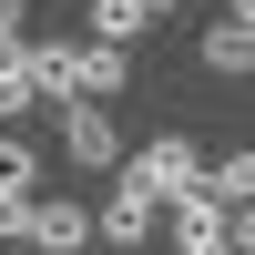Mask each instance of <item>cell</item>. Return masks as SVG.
Wrapping results in <instances>:
<instances>
[{
  "instance_id": "cell-11",
  "label": "cell",
  "mask_w": 255,
  "mask_h": 255,
  "mask_svg": "<svg viewBox=\"0 0 255 255\" xmlns=\"http://www.w3.org/2000/svg\"><path fill=\"white\" fill-rule=\"evenodd\" d=\"M204 184H215V194H225V204L245 215V204H255V143H235L225 163H204Z\"/></svg>"
},
{
  "instance_id": "cell-2",
  "label": "cell",
  "mask_w": 255,
  "mask_h": 255,
  "mask_svg": "<svg viewBox=\"0 0 255 255\" xmlns=\"http://www.w3.org/2000/svg\"><path fill=\"white\" fill-rule=\"evenodd\" d=\"M153 225H163V204H153V194H143V184H133V174H113V194H102V204H92V235H102V245H123V255H133V245H153Z\"/></svg>"
},
{
  "instance_id": "cell-16",
  "label": "cell",
  "mask_w": 255,
  "mask_h": 255,
  "mask_svg": "<svg viewBox=\"0 0 255 255\" xmlns=\"http://www.w3.org/2000/svg\"><path fill=\"white\" fill-rule=\"evenodd\" d=\"M174 10H184V0H143V20H174Z\"/></svg>"
},
{
  "instance_id": "cell-9",
  "label": "cell",
  "mask_w": 255,
  "mask_h": 255,
  "mask_svg": "<svg viewBox=\"0 0 255 255\" xmlns=\"http://www.w3.org/2000/svg\"><path fill=\"white\" fill-rule=\"evenodd\" d=\"M0 194H10V204H31V194H41V153H31L20 133H0Z\"/></svg>"
},
{
  "instance_id": "cell-10",
  "label": "cell",
  "mask_w": 255,
  "mask_h": 255,
  "mask_svg": "<svg viewBox=\"0 0 255 255\" xmlns=\"http://www.w3.org/2000/svg\"><path fill=\"white\" fill-rule=\"evenodd\" d=\"M204 72H255V31L245 20H215L204 31Z\"/></svg>"
},
{
  "instance_id": "cell-3",
  "label": "cell",
  "mask_w": 255,
  "mask_h": 255,
  "mask_svg": "<svg viewBox=\"0 0 255 255\" xmlns=\"http://www.w3.org/2000/svg\"><path fill=\"white\" fill-rule=\"evenodd\" d=\"M61 153L82 163V174H123V133L102 102H61Z\"/></svg>"
},
{
  "instance_id": "cell-5",
  "label": "cell",
  "mask_w": 255,
  "mask_h": 255,
  "mask_svg": "<svg viewBox=\"0 0 255 255\" xmlns=\"http://www.w3.org/2000/svg\"><path fill=\"white\" fill-rule=\"evenodd\" d=\"M82 245H92V204L31 194V255H82Z\"/></svg>"
},
{
  "instance_id": "cell-6",
  "label": "cell",
  "mask_w": 255,
  "mask_h": 255,
  "mask_svg": "<svg viewBox=\"0 0 255 255\" xmlns=\"http://www.w3.org/2000/svg\"><path fill=\"white\" fill-rule=\"evenodd\" d=\"M31 82H41V102H82V31L72 41H31Z\"/></svg>"
},
{
  "instance_id": "cell-13",
  "label": "cell",
  "mask_w": 255,
  "mask_h": 255,
  "mask_svg": "<svg viewBox=\"0 0 255 255\" xmlns=\"http://www.w3.org/2000/svg\"><path fill=\"white\" fill-rule=\"evenodd\" d=\"M0 245H31V204H10V194H0Z\"/></svg>"
},
{
  "instance_id": "cell-1",
  "label": "cell",
  "mask_w": 255,
  "mask_h": 255,
  "mask_svg": "<svg viewBox=\"0 0 255 255\" xmlns=\"http://www.w3.org/2000/svg\"><path fill=\"white\" fill-rule=\"evenodd\" d=\"M123 174H133L153 204H184V194H204V153H194L184 133H153L143 153H123Z\"/></svg>"
},
{
  "instance_id": "cell-4",
  "label": "cell",
  "mask_w": 255,
  "mask_h": 255,
  "mask_svg": "<svg viewBox=\"0 0 255 255\" xmlns=\"http://www.w3.org/2000/svg\"><path fill=\"white\" fill-rule=\"evenodd\" d=\"M174 255H235V204H225L215 184L174 204Z\"/></svg>"
},
{
  "instance_id": "cell-7",
  "label": "cell",
  "mask_w": 255,
  "mask_h": 255,
  "mask_svg": "<svg viewBox=\"0 0 255 255\" xmlns=\"http://www.w3.org/2000/svg\"><path fill=\"white\" fill-rule=\"evenodd\" d=\"M133 82V51H113V41H82V102H102L113 113V92Z\"/></svg>"
},
{
  "instance_id": "cell-12",
  "label": "cell",
  "mask_w": 255,
  "mask_h": 255,
  "mask_svg": "<svg viewBox=\"0 0 255 255\" xmlns=\"http://www.w3.org/2000/svg\"><path fill=\"white\" fill-rule=\"evenodd\" d=\"M133 31H143V0H92V41L133 51Z\"/></svg>"
},
{
  "instance_id": "cell-17",
  "label": "cell",
  "mask_w": 255,
  "mask_h": 255,
  "mask_svg": "<svg viewBox=\"0 0 255 255\" xmlns=\"http://www.w3.org/2000/svg\"><path fill=\"white\" fill-rule=\"evenodd\" d=\"M225 20H245V31H255V0H225Z\"/></svg>"
},
{
  "instance_id": "cell-14",
  "label": "cell",
  "mask_w": 255,
  "mask_h": 255,
  "mask_svg": "<svg viewBox=\"0 0 255 255\" xmlns=\"http://www.w3.org/2000/svg\"><path fill=\"white\" fill-rule=\"evenodd\" d=\"M235 255H255V204H245V215H235Z\"/></svg>"
},
{
  "instance_id": "cell-8",
  "label": "cell",
  "mask_w": 255,
  "mask_h": 255,
  "mask_svg": "<svg viewBox=\"0 0 255 255\" xmlns=\"http://www.w3.org/2000/svg\"><path fill=\"white\" fill-rule=\"evenodd\" d=\"M41 102V82H31V41H0V123H20Z\"/></svg>"
},
{
  "instance_id": "cell-15",
  "label": "cell",
  "mask_w": 255,
  "mask_h": 255,
  "mask_svg": "<svg viewBox=\"0 0 255 255\" xmlns=\"http://www.w3.org/2000/svg\"><path fill=\"white\" fill-rule=\"evenodd\" d=\"M0 41H20V0H0Z\"/></svg>"
}]
</instances>
